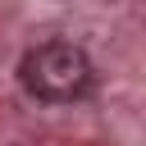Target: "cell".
Here are the masks:
<instances>
[{"mask_svg": "<svg viewBox=\"0 0 146 146\" xmlns=\"http://www.w3.org/2000/svg\"><path fill=\"white\" fill-rule=\"evenodd\" d=\"M18 78H23L27 96L64 105V100L87 96L96 73H91V59H87L82 46H73V41H41V46H32L23 55Z\"/></svg>", "mask_w": 146, "mask_h": 146, "instance_id": "1", "label": "cell"}]
</instances>
